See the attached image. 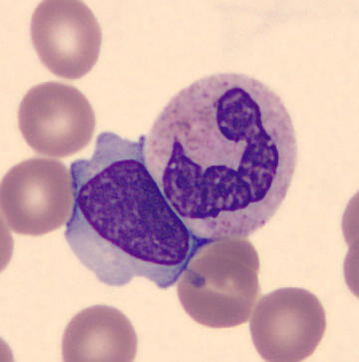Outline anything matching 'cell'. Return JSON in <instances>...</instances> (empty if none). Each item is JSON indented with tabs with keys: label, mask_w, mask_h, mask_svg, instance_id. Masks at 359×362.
Listing matches in <instances>:
<instances>
[{
	"label": "cell",
	"mask_w": 359,
	"mask_h": 362,
	"mask_svg": "<svg viewBox=\"0 0 359 362\" xmlns=\"http://www.w3.org/2000/svg\"><path fill=\"white\" fill-rule=\"evenodd\" d=\"M6 225L19 235H43L68 223L74 206V182L63 163L33 158L11 168L0 188Z\"/></svg>",
	"instance_id": "cell-4"
},
{
	"label": "cell",
	"mask_w": 359,
	"mask_h": 362,
	"mask_svg": "<svg viewBox=\"0 0 359 362\" xmlns=\"http://www.w3.org/2000/svg\"><path fill=\"white\" fill-rule=\"evenodd\" d=\"M30 33L41 62L62 78H81L98 60L100 25L79 0L40 2L31 17Z\"/></svg>",
	"instance_id": "cell-7"
},
{
	"label": "cell",
	"mask_w": 359,
	"mask_h": 362,
	"mask_svg": "<svg viewBox=\"0 0 359 362\" xmlns=\"http://www.w3.org/2000/svg\"><path fill=\"white\" fill-rule=\"evenodd\" d=\"M326 329L324 305L314 293L298 288H280L263 296L249 325L257 351L271 362L309 358Z\"/></svg>",
	"instance_id": "cell-6"
},
{
	"label": "cell",
	"mask_w": 359,
	"mask_h": 362,
	"mask_svg": "<svg viewBox=\"0 0 359 362\" xmlns=\"http://www.w3.org/2000/svg\"><path fill=\"white\" fill-rule=\"evenodd\" d=\"M138 337L126 315L108 305H93L77 313L63 334L66 362H129L137 354Z\"/></svg>",
	"instance_id": "cell-8"
},
{
	"label": "cell",
	"mask_w": 359,
	"mask_h": 362,
	"mask_svg": "<svg viewBox=\"0 0 359 362\" xmlns=\"http://www.w3.org/2000/svg\"><path fill=\"white\" fill-rule=\"evenodd\" d=\"M259 272V254L249 240H205L177 281L180 303L204 327H239L249 320L258 300Z\"/></svg>",
	"instance_id": "cell-3"
},
{
	"label": "cell",
	"mask_w": 359,
	"mask_h": 362,
	"mask_svg": "<svg viewBox=\"0 0 359 362\" xmlns=\"http://www.w3.org/2000/svg\"><path fill=\"white\" fill-rule=\"evenodd\" d=\"M26 143L38 154L72 156L91 142L96 119L88 99L71 85L45 82L29 89L18 110Z\"/></svg>",
	"instance_id": "cell-5"
},
{
	"label": "cell",
	"mask_w": 359,
	"mask_h": 362,
	"mask_svg": "<svg viewBox=\"0 0 359 362\" xmlns=\"http://www.w3.org/2000/svg\"><path fill=\"white\" fill-rule=\"evenodd\" d=\"M138 142L111 132L97 137L88 160L72 163L74 206L65 239L100 283L146 279L161 290L177 284L201 240L177 215L146 166Z\"/></svg>",
	"instance_id": "cell-2"
},
{
	"label": "cell",
	"mask_w": 359,
	"mask_h": 362,
	"mask_svg": "<svg viewBox=\"0 0 359 362\" xmlns=\"http://www.w3.org/2000/svg\"><path fill=\"white\" fill-rule=\"evenodd\" d=\"M144 156L192 234L247 238L285 201L298 164L297 134L271 87L219 73L172 98L145 136Z\"/></svg>",
	"instance_id": "cell-1"
}]
</instances>
